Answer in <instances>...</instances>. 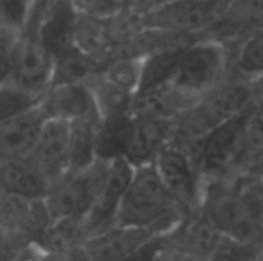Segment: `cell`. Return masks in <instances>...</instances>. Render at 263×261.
I'll list each match as a JSON object with an SVG mask.
<instances>
[{
    "label": "cell",
    "instance_id": "6da1fadb",
    "mask_svg": "<svg viewBox=\"0 0 263 261\" xmlns=\"http://www.w3.org/2000/svg\"><path fill=\"white\" fill-rule=\"evenodd\" d=\"M254 105L253 83L230 71L227 78L200 97L177 120L173 143L197 163L203 140L220 125L247 112Z\"/></svg>",
    "mask_w": 263,
    "mask_h": 261
},
{
    "label": "cell",
    "instance_id": "7a4b0ae2",
    "mask_svg": "<svg viewBox=\"0 0 263 261\" xmlns=\"http://www.w3.org/2000/svg\"><path fill=\"white\" fill-rule=\"evenodd\" d=\"M186 215L154 163L137 166L117 212L116 225L145 228L157 235L173 231Z\"/></svg>",
    "mask_w": 263,
    "mask_h": 261
},
{
    "label": "cell",
    "instance_id": "3957f363",
    "mask_svg": "<svg viewBox=\"0 0 263 261\" xmlns=\"http://www.w3.org/2000/svg\"><path fill=\"white\" fill-rule=\"evenodd\" d=\"M2 82L15 83L40 95L51 86L52 55L34 14H29L22 29L2 26Z\"/></svg>",
    "mask_w": 263,
    "mask_h": 261
},
{
    "label": "cell",
    "instance_id": "277c9868",
    "mask_svg": "<svg viewBox=\"0 0 263 261\" xmlns=\"http://www.w3.org/2000/svg\"><path fill=\"white\" fill-rule=\"evenodd\" d=\"M200 209L234 242L263 248V223L239 175L203 183Z\"/></svg>",
    "mask_w": 263,
    "mask_h": 261
},
{
    "label": "cell",
    "instance_id": "5b68a950",
    "mask_svg": "<svg viewBox=\"0 0 263 261\" xmlns=\"http://www.w3.org/2000/svg\"><path fill=\"white\" fill-rule=\"evenodd\" d=\"M230 74V52L220 38L203 35L179 55L171 85L199 100L217 88Z\"/></svg>",
    "mask_w": 263,
    "mask_h": 261
},
{
    "label": "cell",
    "instance_id": "8992f818",
    "mask_svg": "<svg viewBox=\"0 0 263 261\" xmlns=\"http://www.w3.org/2000/svg\"><path fill=\"white\" fill-rule=\"evenodd\" d=\"M111 162L97 160L82 171L69 172L54 183L45 197V205L52 222L65 218L85 220L109 172Z\"/></svg>",
    "mask_w": 263,
    "mask_h": 261
},
{
    "label": "cell",
    "instance_id": "52a82bcc",
    "mask_svg": "<svg viewBox=\"0 0 263 261\" xmlns=\"http://www.w3.org/2000/svg\"><path fill=\"white\" fill-rule=\"evenodd\" d=\"M248 111L220 125L203 140L197 155V166L203 183L239 175L245 157V123Z\"/></svg>",
    "mask_w": 263,
    "mask_h": 261
},
{
    "label": "cell",
    "instance_id": "ba28073f",
    "mask_svg": "<svg viewBox=\"0 0 263 261\" xmlns=\"http://www.w3.org/2000/svg\"><path fill=\"white\" fill-rule=\"evenodd\" d=\"M228 0H168L137 14L140 28L208 35Z\"/></svg>",
    "mask_w": 263,
    "mask_h": 261
},
{
    "label": "cell",
    "instance_id": "9c48e42d",
    "mask_svg": "<svg viewBox=\"0 0 263 261\" xmlns=\"http://www.w3.org/2000/svg\"><path fill=\"white\" fill-rule=\"evenodd\" d=\"M162 180L180 208L190 214L202 203L203 178L194 158L174 143H170L154 162Z\"/></svg>",
    "mask_w": 263,
    "mask_h": 261
},
{
    "label": "cell",
    "instance_id": "30bf717a",
    "mask_svg": "<svg viewBox=\"0 0 263 261\" xmlns=\"http://www.w3.org/2000/svg\"><path fill=\"white\" fill-rule=\"evenodd\" d=\"M223 237L200 208L186 214L173 231L163 234L166 249L203 261L213 260Z\"/></svg>",
    "mask_w": 263,
    "mask_h": 261
},
{
    "label": "cell",
    "instance_id": "8fae6325",
    "mask_svg": "<svg viewBox=\"0 0 263 261\" xmlns=\"http://www.w3.org/2000/svg\"><path fill=\"white\" fill-rule=\"evenodd\" d=\"M134 169L136 166L126 158H117L111 162L105 185L83 220L85 240L116 226L117 212L134 175Z\"/></svg>",
    "mask_w": 263,
    "mask_h": 261
},
{
    "label": "cell",
    "instance_id": "7c38bea8",
    "mask_svg": "<svg viewBox=\"0 0 263 261\" xmlns=\"http://www.w3.org/2000/svg\"><path fill=\"white\" fill-rule=\"evenodd\" d=\"M156 235L145 228L116 225L88 237L82 245V252L88 261H128Z\"/></svg>",
    "mask_w": 263,
    "mask_h": 261
},
{
    "label": "cell",
    "instance_id": "4fadbf2b",
    "mask_svg": "<svg viewBox=\"0 0 263 261\" xmlns=\"http://www.w3.org/2000/svg\"><path fill=\"white\" fill-rule=\"evenodd\" d=\"M48 120L42 103L3 118L0 123V160L32 154Z\"/></svg>",
    "mask_w": 263,
    "mask_h": 261
},
{
    "label": "cell",
    "instance_id": "5bb4252c",
    "mask_svg": "<svg viewBox=\"0 0 263 261\" xmlns=\"http://www.w3.org/2000/svg\"><path fill=\"white\" fill-rule=\"evenodd\" d=\"M51 186L72 172L69 122L49 118L32 152Z\"/></svg>",
    "mask_w": 263,
    "mask_h": 261
},
{
    "label": "cell",
    "instance_id": "9a60e30c",
    "mask_svg": "<svg viewBox=\"0 0 263 261\" xmlns=\"http://www.w3.org/2000/svg\"><path fill=\"white\" fill-rule=\"evenodd\" d=\"M2 192L28 200H43L51 183L34 154L0 160Z\"/></svg>",
    "mask_w": 263,
    "mask_h": 261
},
{
    "label": "cell",
    "instance_id": "2e32d148",
    "mask_svg": "<svg viewBox=\"0 0 263 261\" xmlns=\"http://www.w3.org/2000/svg\"><path fill=\"white\" fill-rule=\"evenodd\" d=\"M40 103L48 118L72 122L91 114H99L91 86L85 83L51 85L45 91Z\"/></svg>",
    "mask_w": 263,
    "mask_h": 261
},
{
    "label": "cell",
    "instance_id": "e0dca14e",
    "mask_svg": "<svg viewBox=\"0 0 263 261\" xmlns=\"http://www.w3.org/2000/svg\"><path fill=\"white\" fill-rule=\"evenodd\" d=\"M134 135L126 160L136 168L154 163L157 155L174 138L176 120L134 117Z\"/></svg>",
    "mask_w": 263,
    "mask_h": 261
},
{
    "label": "cell",
    "instance_id": "ac0fdd59",
    "mask_svg": "<svg viewBox=\"0 0 263 261\" xmlns=\"http://www.w3.org/2000/svg\"><path fill=\"white\" fill-rule=\"evenodd\" d=\"M197 100L180 92L171 83L140 89L136 92L133 102V115L146 118L177 120Z\"/></svg>",
    "mask_w": 263,
    "mask_h": 261
},
{
    "label": "cell",
    "instance_id": "d6986e66",
    "mask_svg": "<svg viewBox=\"0 0 263 261\" xmlns=\"http://www.w3.org/2000/svg\"><path fill=\"white\" fill-rule=\"evenodd\" d=\"M74 45L103 66L119 55L111 18L79 12L74 28Z\"/></svg>",
    "mask_w": 263,
    "mask_h": 261
},
{
    "label": "cell",
    "instance_id": "ffe728a7",
    "mask_svg": "<svg viewBox=\"0 0 263 261\" xmlns=\"http://www.w3.org/2000/svg\"><path fill=\"white\" fill-rule=\"evenodd\" d=\"M263 26V0H228L208 35L233 40Z\"/></svg>",
    "mask_w": 263,
    "mask_h": 261
},
{
    "label": "cell",
    "instance_id": "44dd1931",
    "mask_svg": "<svg viewBox=\"0 0 263 261\" xmlns=\"http://www.w3.org/2000/svg\"><path fill=\"white\" fill-rule=\"evenodd\" d=\"M230 52V71L256 82L263 77V26L225 42Z\"/></svg>",
    "mask_w": 263,
    "mask_h": 261
},
{
    "label": "cell",
    "instance_id": "7402d4cb",
    "mask_svg": "<svg viewBox=\"0 0 263 261\" xmlns=\"http://www.w3.org/2000/svg\"><path fill=\"white\" fill-rule=\"evenodd\" d=\"M134 125L133 114L100 117L97 125V158L106 162L126 158L134 135Z\"/></svg>",
    "mask_w": 263,
    "mask_h": 261
},
{
    "label": "cell",
    "instance_id": "603a6c76",
    "mask_svg": "<svg viewBox=\"0 0 263 261\" xmlns=\"http://www.w3.org/2000/svg\"><path fill=\"white\" fill-rule=\"evenodd\" d=\"M103 71V65L85 54L76 45L52 57L51 85L94 82Z\"/></svg>",
    "mask_w": 263,
    "mask_h": 261
},
{
    "label": "cell",
    "instance_id": "cb8c5ba5",
    "mask_svg": "<svg viewBox=\"0 0 263 261\" xmlns=\"http://www.w3.org/2000/svg\"><path fill=\"white\" fill-rule=\"evenodd\" d=\"M100 115L91 114L69 122L72 172L86 169L97 162V125Z\"/></svg>",
    "mask_w": 263,
    "mask_h": 261
},
{
    "label": "cell",
    "instance_id": "d4e9b609",
    "mask_svg": "<svg viewBox=\"0 0 263 261\" xmlns=\"http://www.w3.org/2000/svg\"><path fill=\"white\" fill-rule=\"evenodd\" d=\"M96 108L100 117L119 115V114H133V102L136 94L129 92L102 75H99L94 82L89 83Z\"/></svg>",
    "mask_w": 263,
    "mask_h": 261
},
{
    "label": "cell",
    "instance_id": "484cf974",
    "mask_svg": "<svg viewBox=\"0 0 263 261\" xmlns=\"http://www.w3.org/2000/svg\"><path fill=\"white\" fill-rule=\"evenodd\" d=\"M142 72H143V57L122 54L111 58L103 66L100 75L108 82L136 94L140 89Z\"/></svg>",
    "mask_w": 263,
    "mask_h": 261
},
{
    "label": "cell",
    "instance_id": "4316f807",
    "mask_svg": "<svg viewBox=\"0 0 263 261\" xmlns=\"http://www.w3.org/2000/svg\"><path fill=\"white\" fill-rule=\"evenodd\" d=\"M179 55L180 52H165V54H153L143 57L140 89L157 88L171 83Z\"/></svg>",
    "mask_w": 263,
    "mask_h": 261
},
{
    "label": "cell",
    "instance_id": "83f0119b",
    "mask_svg": "<svg viewBox=\"0 0 263 261\" xmlns=\"http://www.w3.org/2000/svg\"><path fill=\"white\" fill-rule=\"evenodd\" d=\"M40 94H35L32 91H28L15 83L11 82H2L0 88V112L2 120L17 115L20 112H25L34 106H37L42 102Z\"/></svg>",
    "mask_w": 263,
    "mask_h": 261
},
{
    "label": "cell",
    "instance_id": "f1b7e54d",
    "mask_svg": "<svg viewBox=\"0 0 263 261\" xmlns=\"http://www.w3.org/2000/svg\"><path fill=\"white\" fill-rule=\"evenodd\" d=\"M263 152V105H253L247 114L245 123V157L243 166ZM240 169V171H242ZM240 174V172H239Z\"/></svg>",
    "mask_w": 263,
    "mask_h": 261
},
{
    "label": "cell",
    "instance_id": "f546056e",
    "mask_svg": "<svg viewBox=\"0 0 263 261\" xmlns=\"http://www.w3.org/2000/svg\"><path fill=\"white\" fill-rule=\"evenodd\" d=\"M77 11L96 17L111 18L131 8V0H72Z\"/></svg>",
    "mask_w": 263,
    "mask_h": 261
},
{
    "label": "cell",
    "instance_id": "4dcf8cb0",
    "mask_svg": "<svg viewBox=\"0 0 263 261\" xmlns=\"http://www.w3.org/2000/svg\"><path fill=\"white\" fill-rule=\"evenodd\" d=\"M165 249L166 246L163 235H156L148 243H145L128 261H159Z\"/></svg>",
    "mask_w": 263,
    "mask_h": 261
},
{
    "label": "cell",
    "instance_id": "1f68e13d",
    "mask_svg": "<svg viewBox=\"0 0 263 261\" xmlns=\"http://www.w3.org/2000/svg\"><path fill=\"white\" fill-rule=\"evenodd\" d=\"M242 186L245 194L250 197L253 205L256 206L259 217L263 223V178H250V177H242Z\"/></svg>",
    "mask_w": 263,
    "mask_h": 261
},
{
    "label": "cell",
    "instance_id": "d6a6232c",
    "mask_svg": "<svg viewBox=\"0 0 263 261\" xmlns=\"http://www.w3.org/2000/svg\"><path fill=\"white\" fill-rule=\"evenodd\" d=\"M43 251L37 243H28L15 251L3 254V261H42Z\"/></svg>",
    "mask_w": 263,
    "mask_h": 261
},
{
    "label": "cell",
    "instance_id": "836d02e7",
    "mask_svg": "<svg viewBox=\"0 0 263 261\" xmlns=\"http://www.w3.org/2000/svg\"><path fill=\"white\" fill-rule=\"evenodd\" d=\"M242 177H250V178H263V152L256 155L253 160H250L243 169L240 171Z\"/></svg>",
    "mask_w": 263,
    "mask_h": 261
},
{
    "label": "cell",
    "instance_id": "e575fe53",
    "mask_svg": "<svg viewBox=\"0 0 263 261\" xmlns=\"http://www.w3.org/2000/svg\"><path fill=\"white\" fill-rule=\"evenodd\" d=\"M165 2H168V0H131V9L134 12L140 14V12L148 11L154 6H159Z\"/></svg>",
    "mask_w": 263,
    "mask_h": 261
},
{
    "label": "cell",
    "instance_id": "d590c367",
    "mask_svg": "<svg viewBox=\"0 0 263 261\" xmlns=\"http://www.w3.org/2000/svg\"><path fill=\"white\" fill-rule=\"evenodd\" d=\"M159 261H203V260H197V258H193V257H188V255H183V254H179V252H174V251L165 249V252L162 254V257H160V260Z\"/></svg>",
    "mask_w": 263,
    "mask_h": 261
},
{
    "label": "cell",
    "instance_id": "8d00e7d4",
    "mask_svg": "<svg viewBox=\"0 0 263 261\" xmlns=\"http://www.w3.org/2000/svg\"><path fill=\"white\" fill-rule=\"evenodd\" d=\"M254 89V105H263V77L253 82Z\"/></svg>",
    "mask_w": 263,
    "mask_h": 261
},
{
    "label": "cell",
    "instance_id": "74e56055",
    "mask_svg": "<svg viewBox=\"0 0 263 261\" xmlns=\"http://www.w3.org/2000/svg\"><path fill=\"white\" fill-rule=\"evenodd\" d=\"M257 261H263V251H262V254H260V257H259V260Z\"/></svg>",
    "mask_w": 263,
    "mask_h": 261
}]
</instances>
